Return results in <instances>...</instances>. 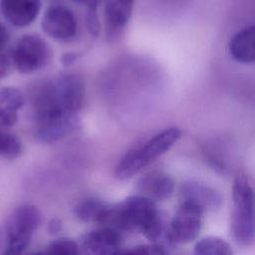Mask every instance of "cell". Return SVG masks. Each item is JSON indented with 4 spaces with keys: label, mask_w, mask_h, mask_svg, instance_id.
<instances>
[{
    "label": "cell",
    "mask_w": 255,
    "mask_h": 255,
    "mask_svg": "<svg viewBox=\"0 0 255 255\" xmlns=\"http://www.w3.org/2000/svg\"><path fill=\"white\" fill-rule=\"evenodd\" d=\"M85 81L77 73H63L42 83L32 98L35 137L56 142L77 125L85 99Z\"/></svg>",
    "instance_id": "obj_1"
},
{
    "label": "cell",
    "mask_w": 255,
    "mask_h": 255,
    "mask_svg": "<svg viewBox=\"0 0 255 255\" xmlns=\"http://www.w3.org/2000/svg\"><path fill=\"white\" fill-rule=\"evenodd\" d=\"M101 224L116 231H137L149 240L161 234V219L155 202L139 194L109 204Z\"/></svg>",
    "instance_id": "obj_2"
},
{
    "label": "cell",
    "mask_w": 255,
    "mask_h": 255,
    "mask_svg": "<svg viewBox=\"0 0 255 255\" xmlns=\"http://www.w3.org/2000/svg\"><path fill=\"white\" fill-rule=\"evenodd\" d=\"M181 130L177 128L163 129L146 141L130 148L118 162L115 175L125 180L132 177L156 158L168 151L180 138Z\"/></svg>",
    "instance_id": "obj_3"
},
{
    "label": "cell",
    "mask_w": 255,
    "mask_h": 255,
    "mask_svg": "<svg viewBox=\"0 0 255 255\" xmlns=\"http://www.w3.org/2000/svg\"><path fill=\"white\" fill-rule=\"evenodd\" d=\"M233 212L232 232L235 240L243 245L250 246L254 242V192L248 177L238 174L232 187Z\"/></svg>",
    "instance_id": "obj_4"
},
{
    "label": "cell",
    "mask_w": 255,
    "mask_h": 255,
    "mask_svg": "<svg viewBox=\"0 0 255 255\" xmlns=\"http://www.w3.org/2000/svg\"><path fill=\"white\" fill-rule=\"evenodd\" d=\"M51 59V49L47 42L36 34L21 37L12 51L14 67L22 74H33L43 69Z\"/></svg>",
    "instance_id": "obj_5"
},
{
    "label": "cell",
    "mask_w": 255,
    "mask_h": 255,
    "mask_svg": "<svg viewBox=\"0 0 255 255\" xmlns=\"http://www.w3.org/2000/svg\"><path fill=\"white\" fill-rule=\"evenodd\" d=\"M41 220V212L35 205L25 204L14 209L6 223L7 243H16L28 247Z\"/></svg>",
    "instance_id": "obj_6"
},
{
    "label": "cell",
    "mask_w": 255,
    "mask_h": 255,
    "mask_svg": "<svg viewBox=\"0 0 255 255\" xmlns=\"http://www.w3.org/2000/svg\"><path fill=\"white\" fill-rule=\"evenodd\" d=\"M202 215L203 211L199 207L182 201L169 225V241L177 244L193 241L201 229Z\"/></svg>",
    "instance_id": "obj_7"
},
{
    "label": "cell",
    "mask_w": 255,
    "mask_h": 255,
    "mask_svg": "<svg viewBox=\"0 0 255 255\" xmlns=\"http://www.w3.org/2000/svg\"><path fill=\"white\" fill-rule=\"evenodd\" d=\"M43 32L50 38L66 42L73 39L77 34V19L74 13L62 5L50 6L41 20Z\"/></svg>",
    "instance_id": "obj_8"
},
{
    "label": "cell",
    "mask_w": 255,
    "mask_h": 255,
    "mask_svg": "<svg viewBox=\"0 0 255 255\" xmlns=\"http://www.w3.org/2000/svg\"><path fill=\"white\" fill-rule=\"evenodd\" d=\"M180 195L182 201L189 202L204 211H213L222 204V195L215 188L197 181H186L182 184Z\"/></svg>",
    "instance_id": "obj_9"
},
{
    "label": "cell",
    "mask_w": 255,
    "mask_h": 255,
    "mask_svg": "<svg viewBox=\"0 0 255 255\" xmlns=\"http://www.w3.org/2000/svg\"><path fill=\"white\" fill-rule=\"evenodd\" d=\"M139 195L153 202L168 199L174 191V180L166 172L153 170L145 173L137 182Z\"/></svg>",
    "instance_id": "obj_10"
},
{
    "label": "cell",
    "mask_w": 255,
    "mask_h": 255,
    "mask_svg": "<svg viewBox=\"0 0 255 255\" xmlns=\"http://www.w3.org/2000/svg\"><path fill=\"white\" fill-rule=\"evenodd\" d=\"M121 249L120 233L111 228L103 227L91 231L83 238L86 255H118Z\"/></svg>",
    "instance_id": "obj_11"
},
{
    "label": "cell",
    "mask_w": 255,
    "mask_h": 255,
    "mask_svg": "<svg viewBox=\"0 0 255 255\" xmlns=\"http://www.w3.org/2000/svg\"><path fill=\"white\" fill-rule=\"evenodd\" d=\"M134 0H105L106 35L111 41L117 39L126 28L132 12Z\"/></svg>",
    "instance_id": "obj_12"
},
{
    "label": "cell",
    "mask_w": 255,
    "mask_h": 255,
    "mask_svg": "<svg viewBox=\"0 0 255 255\" xmlns=\"http://www.w3.org/2000/svg\"><path fill=\"white\" fill-rule=\"evenodd\" d=\"M1 11L4 18L15 27H26L32 24L41 10L40 0H1Z\"/></svg>",
    "instance_id": "obj_13"
},
{
    "label": "cell",
    "mask_w": 255,
    "mask_h": 255,
    "mask_svg": "<svg viewBox=\"0 0 255 255\" xmlns=\"http://www.w3.org/2000/svg\"><path fill=\"white\" fill-rule=\"evenodd\" d=\"M24 104L25 97L17 88L0 89V129H8L17 123L19 111Z\"/></svg>",
    "instance_id": "obj_14"
},
{
    "label": "cell",
    "mask_w": 255,
    "mask_h": 255,
    "mask_svg": "<svg viewBox=\"0 0 255 255\" xmlns=\"http://www.w3.org/2000/svg\"><path fill=\"white\" fill-rule=\"evenodd\" d=\"M231 57L242 64L255 61V27H247L236 33L228 44Z\"/></svg>",
    "instance_id": "obj_15"
},
{
    "label": "cell",
    "mask_w": 255,
    "mask_h": 255,
    "mask_svg": "<svg viewBox=\"0 0 255 255\" xmlns=\"http://www.w3.org/2000/svg\"><path fill=\"white\" fill-rule=\"evenodd\" d=\"M109 204L98 198H87L76 205L75 215L83 222H98L101 224Z\"/></svg>",
    "instance_id": "obj_16"
},
{
    "label": "cell",
    "mask_w": 255,
    "mask_h": 255,
    "mask_svg": "<svg viewBox=\"0 0 255 255\" xmlns=\"http://www.w3.org/2000/svg\"><path fill=\"white\" fill-rule=\"evenodd\" d=\"M193 255H234V253L228 242L222 238L206 236L196 243Z\"/></svg>",
    "instance_id": "obj_17"
},
{
    "label": "cell",
    "mask_w": 255,
    "mask_h": 255,
    "mask_svg": "<svg viewBox=\"0 0 255 255\" xmlns=\"http://www.w3.org/2000/svg\"><path fill=\"white\" fill-rule=\"evenodd\" d=\"M23 145L20 138L8 129H0V157L15 159L22 153Z\"/></svg>",
    "instance_id": "obj_18"
},
{
    "label": "cell",
    "mask_w": 255,
    "mask_h": 255,
    "mask_svg": "<svg viewBox=\"0 0 255 255\" xmlns=\"http://www.w3.org/2000/svg\"><path fill=\"white\" fill-rule=\"evenodd\" d=\"M43 253L44 255H80V249L75 241L59 238L51 241Z\"/></svg>",
    "instance_id": "obj_19"
},
{
    "label": "cell",
    "mask_w": 255,
    "mask_h": 255,
    "mask_svg": "<svg viewBox=\"0 0 255 255\" xmlns=\"http://www.w3.org/2000/svg\"><path fill=\"white\" fill-rule=\"evenodd\" d=\"M101 0H88L86 2V25L89 32L94 36H99L101 32V22L99 17V5Z\"/></svg>",
    "instance_id": "obj_20"
},
{
    "label": "cell",
    "mask_w": 255,
    "mask_h": 255,
    "mask_svg": "<svg viewBox=\"0 0 255 255\" xmlns=\"http://www.w3.org/2000/svg\"><path fill=\"white\" fill-rule=\"evenodd\" d=\"M128 251L129 255H167L166 251L157 245H139Z\"/></svg>",
    "instance_id": "obj_21"
},
{
    "label": "cell",
    "mask_w": 255,
    "mask_h": 255,
    "mask_svg": "<svg viewBox=\"0 0 255 255\" xmlns=\"http://www.w3.org/2000/svg\"><path fill=\"white\" fill-rule=\"evenodd\" d=\"M9 39H10V34L8 29L2 23H0V53L6 48L9 42Z\"/></svg>",
    "instance_id": "obj_22"
},
{
    "label": "cell",
    "mask_w": 255,
    "mask_h": 255,
    "mask_svg": "<svg viewBox=\"0 0 255 255\" xmlns=\"http://www.w3.org/2000/svg\"><path fill=\"white\" fill-rule=\"evenodd\" d=\"M79 57H80V55L77 54V53H74V52L67 53V54H65V55L62 57V63H63L64 65H71V64H73Z\"/></svg>",
    "instance_id": "obj_23"
},
{
    "label": "cell",
    "mask_w": 255,
    "mask_h": 255,
    "mask_svg": "<svg viewBox=\"0 0 255 255\" xmlns=\"http://www.w3.org/2000/svg\"><path fill=\"white\" fill-rule=\"evenodd\" d=\"M29 255H44V253H43V252H40V251H38V252H33V253L29 254Z\"/></svg>",
    "instance_id": "obj_24"
},
{
    "label": "cell",
    "mask_w": 255,
    "mask_h": 255,
    "mask_svg": "<svg viewBox=\"0 0 255 255\" xmlns=\"http://www.w3.org/2000/svg\"><path fill=\"white\" fill-rule=\"evenodd\" d=\"M74 1H76V2H84V3H86L88 0H74Z\"/></svg>",
    "instance_id": "obj_25"
},
{
    "label": "cell",
    "mask_w": 255,
    "mask_h": 255,
    "mask_svg": "<svg viewBox=\"0 0 255 255\" xmlns=\"http://www.w3.org/2000/svg\"><path fill=\"white\" fill-rule=\"evenodd\" d=\"M52 1H57V0H52Z\"/></svg>",
    "instance_id": "obj_26"
}]
</instances>
